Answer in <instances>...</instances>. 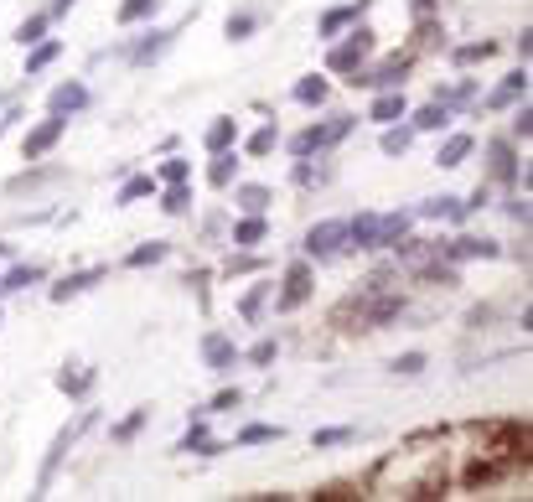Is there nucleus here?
<instances>
[{
	"instance_id": "423d86ee",
	"label": "nucleus",
	"mask_w": 533,
	"mask_h": 502,
	"mask_svg": "<svg viewBox=\"0 0 533 502\" xmlns=\"http://www.w3.org/2000/svg\"><path fill=\"white\" fill-rule=\"evenodd\" d=\"M63 130H68V120H63V114H52L47 125H37L32 135H26V151H21V156H26V161H42V156L52 151V145L63 140Z\"/></svg>"
},
{
	"instance_id": "49530a36",
	"label": "nucleus",
	"mask_w": 533,
	"mask_h": 502,
	"mask_svg": "<svg viewBox=\"0 0 533 502\" xmlns=\"http://www.w3.org/2000/svg\"><path fill=\"white\" fill-rule=\"evenodd\" d=\"M482 57H492V42H471L456 52V63H482Z\"/></svg>"
},
{
	"instance_id": "72a5a7b5",
	"label": "nucleus",
	"mask_w": 533,
	"mask_h": 502,
	"mask_svg": "<svg viewBox=\"0 0 533 502\" xmlns=\"http://www.w3.org/2000/svg\"><path fill=\"white\" fill-rule=\"evenodd\" d=\"M285 430L280 425H244L239 430V446H270V440H280Z\"/></svg>"
},
{
	"instance_id": "6ab92c4d",
	"label": "nucleus",
	"mask_w": 533,
	"mask_h": 502,
	"mask_svg": "<svg viewBox=\"0 0 533 502\" xmlns=\"http://www.w3.org/2000/svg\"><path fill=\"white\" fill-rule=\"evenodd\" d=\"M99 280H104V270H78L63 285H52V301H73V295H83L88 285H99Z\"/></svg>"
},
{
	"instance_id": "1a4fd4ad",
	"label": "nucleus",
	"mask_w": 533,
	"mask_h": 502,
	"mask_svg": "<svg viewBox=\"0 0 533 502\" xmlns=\"http://www.w3.org/2000/svg\"><path fill=\"white\" fill-rule=\"evenodd\" d=\"M47 104H52V114H63V120H68V114H83V109H88V88H83V83H57Z\"/></svg>"
},
{
	"instance_id": "f3484780",
	"label": "nucleus",
	"mask_w": 533,
	"mask_h": 502,
	"mask_svg": "<svg viewBox=\"0 0 533 502\" xmlns=\"http://www.w3.org/2000/svg\"><path fill=\"white\" fill-rule=\"evenodd\" d=\"M264 233H270L264 213H249L244 223H233V244H239V249H254V244H264Z\"/></svg>"
},
{
	"instance_id": "6e6552de",
	"label": "nucleus",
	"mask_w": 533,
	"mask_h": 502,
	"mask_svg": "<svg viewBox=\"0 0 533 502\" xmlns=\"http://www.w3.org/2000/svg\"><path fill=\"white\" fill-rule=\"evenodd\" d=\"M404 73H409V57H389L383 68L373 73H358L352 83H368V88H404Z\"/></svg>"
},
{
	"instance_id": "39448f33",
	"label": "nucleus",
	"mask_w": 533,
	"mask_h": 502,
	"mask_svg": "<svg viewBox=\"0 0 533 502\" xmlns=\"http://www.w3.org/2000/svg\"><path fill=\"white\" fill-rule=\"evenodd\" d=\"M202 363H207V373L228 378V373H233V363H239V347H233L223 332H207V337H202Z\"/></svg>"
},
{
	"instance_id": "8fccbe9b",
	"label": "nucleus",
	"mask_w": 533,
	"mask_h": 502,
	"mask_svg": "<svg viewBox=\"0 0 533 502\" xmlns=\"http://www.w3.org/2000/svg\"><path fill=\"white\" fill-rule=\"evenodd\" d=\"M508 213H513L518 223H528V202H523V197H513V202H508Z\"/></svg>"
},
{
	"instance_id": "c756f323",
	"label": "nucleus",
	"mask_w": 533,
	"mask_h": 502,
	"mask_svg": "<svg viewBox=\"0 0 533 502\" xmlns=\"http://www.w3.org/2000/svg\"><path fill=\"white\" fill-rule=\"evenodd\" d=\"M270 290H275V285H254L244 301H239V316H244V321H259V316H264V301H270Z\"/></svg>"
},
{
	"instance_id": "9b49d317",
	"label": "nucleus",
	"mask_w": 533,
	"mask_h": 502,
	"mask_svg": "<svg viewBox=\"0 0 533 502\" xmlns=\"http://www.w3.org/2000/svg\"><path fill=\"white\" fill-rule=\"evenodd\" d=\"M363 11H368V0H347V6H332L327 16H321V26H316V32H321V37H337L342 26H352V21L363 16Z\"/></svg>"
},
{
	"instance_id": "ea45409f",
	"label": "nucleus",
	"mask_w": 533,
	"mask_h": 502,
	"mask_svg": "<svg viewBox=\"0 0 533 502\" xmlns=\"http://www.w3.org/2000/svg\"><path fill=\"white\" fill-rule=\"evenodd\" d=\"M347 440H358V430H347V425H337V430H316V451H327V446H347Z\"/></svg>"
},
{
	"instance_id": "3c124183",
	"label": "nucleus",
	"mask_w": 533,
	"mask_h": 502,
	"mask_svg": "<svg viewBox=\"0 0 533 502\" xmlns=\"http://www.w3.org/2000/svg\"><path fill=\"white\" fill-rule=\"evenodd\" d=\"M73 6H78V0H52V11H47V16H68Z\"/></svg>"
},
{
	"instance_id": "bb28decb",
	"label": "nucleus",
	"mask_w": 533,
	"mask_h": 502,
	"mask_svg": "<svg viewBox=\"0 0 533 502\" xmlns=\"http://www.w3.org/2000/svg\"><path fill=\"white\" fill-rule=\"evenodd\" d=\"M233 140H239V125H233V120H213V125H207V151H228Z\"/></svg>"
},
{
	"instance_id": "9d476101",
	"label": "nucleus",
	"mask_w": 533,
	"mask_h": 502,
	"mask_svg": "<svg viewBox=\"0 0 533 502\" xmlns=\"http://www.w3.org/2000/svg\"><path fill=\"white\" fill-rule=\"evenodd\" d=\"M311 295V264H290L285 275V295H280V311H295Z\"/></svg>"
},
{
	"instance_id": "79ce46f5",
	"label": "nucleus",
	"mask_w": 533,
	"mask_h": 502,
	"mask_svg": "<svg viewBox=\"0 0 533 502\" xmlns=\"http://www.w3.org/2000/svg\"><path fill=\"white\" fill-rule=\"evenodd\" d=\"M389 368L404 373V378H414V373H425V352H404V358H394Z\"/></svg>"
},
{
	"instance_id": "7ed1b4c3",
	"label": "nucleus",
	"mask_w": 533,
	"mask_h": 502,
	"mask_svg": "<svg viewBox=\"0 0 533 502\" xmlns=\"http://www.w3.org/2000/svg\"><path fill=\"white\" fill-rule=\"evenodd\" d=\"M368 57H373V32H368V26H358V32H352L342 47L327 52V68H332V73H358Z\"/></svg>"
},
{
	"instance_id": "a211bd4d",
	"label": "nucleus",
	"mask_w": 533,
	"mask_h": 502,
	"mask_svg": "<svg viewBox=\"0 0 533 502\" xmlns=\"http://www.w3.org/2000/svg\"><path fill=\"white\" fill-rule=\"evenodd\" d=\"M414 213H389V218H378V249H394L404 233H409Z\"/></svg>"
},
{
	"instance_id": "f257e3e1",
	"label": "nucleus",
	"mask_w": 533,
	"mask_h": 502,
	"mask_svg": "<svg viewBox=\"0 0 533 502\" xmlns=\"http://www.w3.org/2000/svg\"><path fill=\"white\" fill-rule=\"evenodd\" d=\"M347 130H352V114H337L332 125H311V130H301V135L290 140V156H295V161H311L316 151H327V145H337Z\"/></svg>"
},
{
	"instance_id": "aec40b11",
	"label": "nucleus",
	"mask_w": 533,
	"mask_h": 502,
	"mask_svg": "<svg viewBox=\"0 0 533 502\" xmlns=\"http://www.w3.org/2000/svg\"><path fill=\"white\" fill-rule=\"evenodd\" d=\"M487 156H492V176H497V182H513V176H518V166H513V145H508V140H492V145H487Z\"/></svg>"
},
{
	"instance_id": "4be33fe9",
	"label": "nucleus",
	"mask_w": 533,
	"mask_h": 502,
	"mask_svg": "<svg viewBox=\"0 0 533 502\" xmlns=\"http://www.w3.org/2000/svg\"><path fill=\"white\" fill-rule=\"evenodd\" d=\"M176 451H187V456H192V451H197V456H218L223 446H218V440H207V425L197 420V425L182 435V446H176Z\"/></svg>"
},
{
	"instance_id": "a18cd8bd",
	"label": "nucleus",
	"mask_w": 533,
	"mask_h": 502,
	"mask_svg": "<svg viewBox=\"0 0 533 502\" xmlns=\"http://www.w3.org/2000/svg\"><path fill=\"white\" fill-rule=\"evenodd\" d=\"M187 176H192V166H187V161H166V166H161V182H166V187L187 182Z\"/></svg>"
},
{
	"instance_id": "f704fd0d",
	"label": "nucleus",
	"mask_w": 533,
	"mask_h": 502,
	"mask_svg": "<svg viewBox=\"0 0 533 502\" xmlns=\"http://www.w3.org/2000/svg\"><path fill=\"white\" fill-rule=\"evenodd\" d=\"M295 99L301 104H327V78H301L295 83Z\"/></svg>"
},
{
	"instance_id": "473e14b6",
	"label": "nucleus",
	"mask_w": 533,
	"mask_h": 502,
	"mask_svg": "<svg viewBox=\"0 0 533 502\" xmlns=\"http://www.w3.org/2000/svg\"><path fill=\"white\" fill-rule=\"evenodd\" d=\"M446 125H451V109L446 104H430V109L414 114V130H446Z\"/></svg>"
},
{
	"instance_id": "4468645a",
	"label": "nucleus",
	"mask_w": 533,
	"mask_h": 502,
	"mask_svg": "<svg viewBox=\"0 0 533 502\" xmlns=\"http://www.w3.org/2000/svg\"><path fill=\"white\" fill-rule=\"evenodd\" d=\"M502 249L492 244V239H477V233H466V239H456V244H446V259H497Z\"/></svg>"
},
{
	"instance_id": "b1692460",
	"label": "nucleus",
	"mask_w": 533,
	"mask_h": 502,
	"mask_svg": "<svg viewBox=\"0 0 533 502\" xmlns=\"http://www.w3.org/2000/svg\"><path fill=\"white\" fill-rule=\"evenodd\" d=\"M233 171H239V156H233V151H213L207 182H213V187H228V182H233Z\"/></svg>"
},
{
	"instance_id": "a878e982",
	"label": "nucleus",
	"mask_w": 533,
	"mask_h": 502,
	"mask_svg": "<svg viewBox=\"0 0 533 502\" xmlns=\"http://www.w3.org/2000/svg\"><path fill=\"white\" fill-rule=\"evenodd\" d=\"M47 21H52L47 11H37V16H26V21L16 26V42H21V47H37V42H42V32H47Z\"/></svg>"
},
{
	"instance_id": "c9c22d12",
	"label": "nucleus",
	"mask_w": 533,
	"mask_h": 502,
	"mask_svg": "<svg viewBox=\"0 0 533 502\" xmlns=\"http://www.w3.org/2000/svg\"><path fill=\"white\" fill-rule=\"evenodd\" d=\"M275 145H280V130H275V125H264V130L249 135V156H270Z\"/></svg>"
},
{
	"instance_id": "ddd939ff",
	"label": "nucleus",
	"mask_w": 533,
	"mask_h": 502,
	"mask_svg": "<svg viewBox=\"0 0 533 502\" xmlns=\"http://www.w3.org/2000/svg\"><path fill=\"white\" fill-rule=\"evenodd\" d=\"M404 114H409V104H404V88H383L368 120H378V125H394V120H404Z\"/></svg>"
},
{
	"instance_id": "603ef678",
	"label": "nucleus",
	"mask_w": 533,
	"mask_h": 502,
	"mask_svg": "<svg viewBox=\"0 0 533 502\" xmlns=\"http://www.w3.org/2000/svg\"><path fill=\"white\" fill-rule=\"evenodd\" d=\"M11 120H21V114H16V109H11V114H6V120H0V135H6V125H11Z\"/></svg>"
},
{
	"instance_id": "09e8293b",
	"label": "nucleus",
	"mask_w": 533,
	"mask_h": 502,
	"mask_svg": "<svg viewBox=\"0 0 533 502\" xmlns=\"http://www.w3.org/2000/svg\"><path fill=\"white\" fill-rule=\"evenodd\" d=\"M513 135H518V140H528V135H533V109H528V104L513 114Z\"/></svg>"
},
{
	"instance_id": "37998d69",
	"label": "nucleus",
	"mask_w": 533,
	"mask_h": 502,
	"mask_svg": "<svg viewBox=\"0 0 533 502\" xmlns=\"http://www.w3.org/2000/svg\"><path fill=\"white\" fill-rule=\"evenodd\" d=\"M145 420H151V409H135V415H130V420H125V425H120V430H114V440H120V446H125V440H135V435H140V425H145Z\"/></svg>"
},
{
	"instance_id": "0eeeda50",
	"label": "nucleus",
	"mask_w": 533,
	"mask_h": 502,
	"mask_svg": "<svg viewBox=\"0 0 533 502\" xmlns=\"http://www.w3.org/2000/svg\"><path fill=\"white\" fill-rule=\"evenodd\" d=\"M171 42H176V26H151V32H145V37L135 42V52H130V57H135L140 68H151V63H156V57H161Z\"/></svg>"
},
{
	"instance_id": "5701e85b",
	"label": "nucleus",
	"mask_w": 533,
	"mask_h": 502,
	"mask_svg": "<svg viewBox=\"0 0 533 502\" xmlns=\"http://www.w3.org/2000/svg\"><path fill=\"white\" fill-rule=\"evenodd\" d=\"M156 192V176H130V182L114 192V208H130V202H140V197H151Z\"/></svg>"
},
{
	"instance_id": "cd10ccee",
	"label": "nucleus",
	"mask_w": 533,
	"mask_h": 502,
	"mask_svg": "<svg viewBox=\"0 0 533 502\" xmlns=\"http://www.w3.org/2000/svg\"><path fill=\"white\" fill-rule=\"evenodd\" d=\"M161 11V0H125L120 6V26H135V21H151Z\"/></svg>"
},
{
	"instance_id": "e433bc0d",
	"label": "nucleus",
	"mask_w": 533,
	"mask_h": 502,
	"mask_svg": "<svg viewBox=\"0 0 533 502\" xmlns=\"http://www.w3.org/2000/svg\"><path fill=\"white\" fill-rule=\"evenodd\" d=\"M57 52H63V47H57V42H37V52H32V57H26V78H37V73H42V68L52 63V57H57Z\"/></svg>"
},
{
	"instance_id": "dca6fc26",
	"label": "nucleus",
	"mask_w": 533,
	"mask_h": 502,
	"mask_svg": "<svg viewBox=\"0 0 533 502\" xmlns=\"http://www.w3.org/2000/svg\"><path fill=\"white\" fill-rule=\"evenodd\" d=\"M42 275H47L42 264H16V270H6V275H0V301H6L11 290H26V285H37Z\"/></svg>"
},
{
	"instance_id": "4c0bfd02",
	"label": "nucleus",
	"mask_w": 533,
	"mask_h": 502,
	"mask_svg": "<svg viewBox=\"0 0 533 502\" xmlns=\"http://www.w3.org/2000/svg\"><path fill=\"white\" fill-rule=\"evenodd\" d=\"M409 145H414V130H383V156H404L409 151Z\"/></svg>"
},
{
	"instance_id": "c03bdc74",
	"label": "nucleus",
	"mask_w": 533,
	"mask_h": 502,
	"mask_svg": "<svg viewBox=\"0 0 533 502\" xmlns=\"http://www.w3.org/2000/svg\"><path fill=\"white\" fill-rule=\"evenodd\" d=\"M275 352H280V347H275V337H264V342H254L249 363H254V368H264V363H275Z\"/></svg>"
},
{
	"instance_id": "a19ab883",
	"label": "nucleus",
	"mask_w": 533,
	"mask_h": 502,
	"mask_svg": "<svg viewBox=\"0 0 533 502\" xmlns=\"http://www.w3.org/2000/svg\"><path fill=\"white\" fill-rule=\"evenodd\" d=\"M254 26H259V16L239 11V16H228V37H233V42H244V37H254Z\"/></svg>"
},
{
	"instance_id": "2f4dec72",
	"label": "nucleus",
	"mask_w": 533,
	"mask_h": 502,
	"mask_svg": "<svg viewBox=\"0 0 533 502\" xmlns=\"http://www.w3.org/2000/svg\"><path fill=\"white\" fill-rule=\"evenodd\" d=\"M233 197H239V208L244 213H264V208H270V187H239V192H233Z\"/></svg>"
},
{
	"instance_id": "7c9ffc66",
	"label": "nucleus",
	"mask_w": 533,
	"mask_h": 502,
	"mask_svg": "<svg viewBox=\"0 0 533 502\" xmlns=\"http://www.w3.org/2000/svg\"><path fill=\"white\" fill-rule=\"evenodd\" d=\"M171 254V244H161V239H151V244H140L135 254H130V270H145V264H161Z\"/></svg>"
},
{
	"instance_id": "f03ea898",
	"label": "nucleus",
	"mask_w": 533,
	"mask_h": 502,
	"mask_svg": "<svg viewBox=\"0 0 533 502\" xmlns=\"http://www.w3.org/2000/svg\"><path fill=\"white\" fill-rule=\"evenodd\" d=\"M88 425H94V409H83V415L68 425V430H57V440H52V451H47V461H42V477H37V497L52 487V477H57V466H63V456L78 446V435L88 430Z\"/></svg>"
},
{
	"instance_id": "2eb2a0df",
	"label": "nucleus",
	"mask_w": 533,
	"mask_h": 502,
	"mask_svg": "<svg viewBox=\"0 0 533 502\" xmlns=\"http://www.w3.org/2000/svg\"><path fill=\"white\" fill-rule=\"evenodd\" d=\"M347 244L352 249H378V213H363L347 223Z\"/></svg>"
},
{
	"instance_id": "393cba45",
	"label": "nucleus",
	"mask_w": 533,
	"mask_h": 502,
	"mask_svg": "<svg viewBox=\"0 0 533 502\" xmlns=\"http://www.w3.org/2000/svg\"><path fill=\"white\" fill-rule=\"evenodd\" d=\"M471 145H477L471 135H451L446 145H440V156H435V161H440V166H461V161L471 156Z\"/></svg>"
},
{
	"instance_id": "58836bf2",
	"label": "nucleus",
	"mask_w": 533,
	"mask_h": 502,
	"mask_svg": "<svg viewBox=\"0 0 533 502\" xmlns=\"http://www.w3.org/2000/svg\"><path fill=\"white\" fill-rule=\"evenodd\" d=\"M166 213H187L192 208V192H187V182H176V187H166V202H161Z\"/></svg>"
},
{
	"instance_id": "c85d7f7f",
	"label": "nucleus",
	"mask_w": 533,
	"mask_h": 502,
	"mask_svg": "<svg viewBox=\"0 0 533 502\" xmlns=\"http://www.w3.org/2000/svg\"><path fill=\"white\" fill-rule=\"evenodd\" d=\"M57 389L73 394V399H83L88 389H94V368H83V373H57Z\"/></svg>"
},
{
	"instance_id": "f8f14e48",
	"label": "nucleus",
	"mask_w": 533,
	"mask_h": 502,
	"mask_svg": "<svg viewBox=\"0 0 533 502\" xmlns=\"http://www.w3.org/2000/svg\"><path fill=\"white\" fill-rule=\"evenodd\" d=\"M414 218H440V223H461L466 218V202L461 197H430L414 208Z\"/></svg>"
},
{
	"instance_id": "412c9836",
	"label": "nucleus",
	"mask_w": 533,
	"mask_h": 502,
	"mask_svg": "<svg viewBox=\"0 0 533 502\" xmlns=\"http://www.w3.org/2000/svg\"><path fill=\"white\" fill-rule=\"evenodd\" d=\"M518 94H528V68H518V73H508V83H502V88H497V94H492L487 104H492V109H508V104H513Z\"/></svg>"
},
{
	"instance_id": "20e7f679",
	"label": "nucleus",
	"mask_w": 533,
	"mask_h": 502,
	"mask_svg": "<svg viewBox=\"0 0 533 502\" xmlns=\"http://www.w3.org/2000/svg\"><path fill=\"white\" fill-rule=\"evenodd\" d=\"M342 244H347V223H342V218H327V223H316V228L306 233V254H311V259H332Z\"/></svg>"
},
{
	"instance_id": "de8ad7c7",
	"label": "nucleus",
	"mask_w": 533,
	"mask_h": 502,
	"mask_svg": "<svg viewBox=\"0 0 533 502\" xmlns=\"http://www.w3.org/2000/svg\"><path fill=\"white\" fill-rule=\"evenodd\" d=\"M239 404H244V394H239V389H223V394H218L213 404L202 409V415H213V409H239Z\"/></svg>"
}]
</instances>
